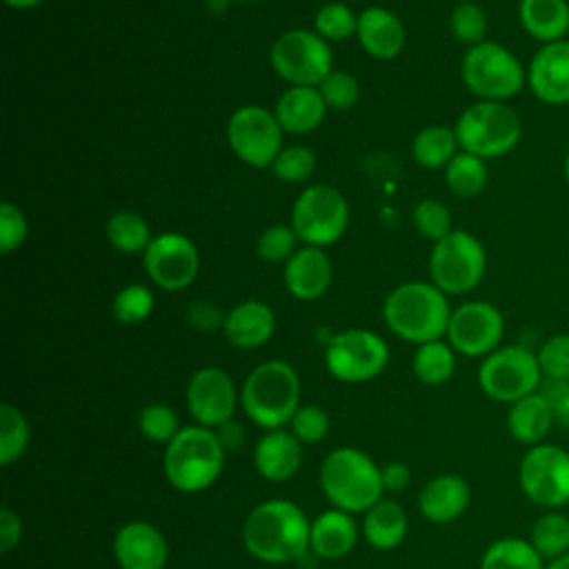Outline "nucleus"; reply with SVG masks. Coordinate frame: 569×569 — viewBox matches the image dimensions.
Masks as SVG:
<instances>
[{"label":"nucleus","mask_w":569,"mask_h":569,"mask_svg":"<svg viewBox=\"0 0 569 569\" xmlns=\"http://www.w3.org/2000/svg\"><path fill=\"white\" fill-rule=\"evenodd\" d=\"M311 522L291 500H264L242 522V545L260 562L284 565L309 551Z\"/></svg>","instance_id":"f257e3e1"},{"label":"nucleus","mask_w":569,"mask_h":569,"mask_svg":"<svg viewBox=\"0 0 569 569\" xmlns=\"http://www.w3.org/2000/svg\"><path fill=\"white\" fill-rule=\"evenodd\" d=\"M449 296L433 282H402L385 298L382 320L400 340L425 345L447 336L451 318Z\"/></svg>","instance_id":"f03ea898"},{"label":"nucleus","mask_w":569,"mask_h":569,"mask_svg":"<svg viewBox=\"0 0 569 569\" xmlns=\"http://www.w3.org/2000/svg\"><path fill=\"white\" fill-rule=\"evenodd\" d=\"M320 489L331 507L347 513L369 511L385 493L380 467L356 447H338L327 453L320 465Z\"/></svg>","instance_id":"7ed1b4c3"},{"label":"nucleus","mask_w":569,"mask_h":569,"mask_svg":"<svg viewBox=\"0 0 569 569\" xmlns=\"http://www.w3.org/2000/svg\"><path fill=\"white\" fill-rule=\"evenodd\" d=\"M244 416L271 431L289 425L300 407V376L284 360H264L249 371L240 387Z\"/></svg>","instance_id":"20e7f679"},{"label":"nucleus","mask_w":569,"mask_h":569,"mask_svg":"<svg viewBox=\"0 0 569 569\" xmlns=\"http://www.w3.org/2000/svg\"><path fill=\"white\" fill-rule=\"evenodd\" d=\"M227 451L213 429L191 425L182 427L164 447V476L182 493L209 489L222 473Z\"/></svg>","instance_id":"39448f33"},{"label":"nucleus","mask_w":569,"mask_h":569,"mask_svg":"<svg viewBox=\"0 0 569 569\" xmlns=\"http://www.w3.org/2000/svg\"><path fill=\"white\" fill-rule=\"evenodd\" d=\"M460 78L478 100L507 102L527 84V67L500 42L485 40L467 47L460 62Z\"/></svg>","instance_id":"423d86ee"},{"label":"nucleus","mask_w":569,"mask_h":569,"mask_svg":"<svg viewBox=\"0 0 569 569\" xmlns=\"http://www.w3.org/2000/svg\"><path fill=\"white\" fill-rule=\"evenodd\" d=\"M460 151L496 160L513 151L522 138L520 116L507 102L476 100L453 124Z\"/></svg>","instance_id":"0eeeda50"},{"label":"nucleus","mask_w":569,"mask_h":569,"mask_svg":"<svg viewBox=\"0 0 569 569\" xmlns=\"http://www.w3.org/2000/svg\"><path fill=\"white\" fill-rule=\"evenodd\" d=\"M487 273L485 244L465 229H453L433 242L429 253L431 282L447 296L473 291Z\"/></svg>","instance_id":"6e6552de"},{"label":"nucleus","mask_w":569,"mask_h":569,"mask_svg":"<svg viewBox=\"0 0 569 569\" xmlns=\"http://www.w3.org/2000/svg\"><path fill=\"white\" fill-rule=\"evenodd\" d=\"M269 62L289 87H320L333 71V51L313 29H289L273 40Z\"/></svg>","instance_id":"1a4fd4ad"},{"label":"nucleus","mask_w":569,"mask_h":569,"mask_svg":"<svg viewBox=\"0 0 569 569\" xmlns=\"http://www.w3.org/2000/svg\"><path fill=\"white\" fill-rule=\"evenodd\" d=\"M538 356L522 345H505L482 358L478 385L487 398L496 402H516L531 396L542 385Z\"/></svg>","instance_id":"9d476101"},{"label":"nucleus","mask_w":569,"mask_h":569,"mask_svg":"<svg viewBox=\"0 0 569 569\" xmlns=\"http://www.w3.org/2000/svg\"><path fill=\"white\" fill-rule=\"evenodd\" d=\"M291 227L302 244L327 249L349 227V202L329 184H311L298 193L291 207Z\"/></svg>","instance_id":"9b49d317"},{"label":"nucleus","mask_w":569,"mask_h":569,"mask_svg":"<svg viewBox=\"0 0 569 569\" xmlns=\"http://www.w3.org/2000/svg\"><path fill=\"white\" fill-rule=\"evenodd\" d=\"M227 144L233 156L256 169L273 164L282 151L284 131L273 109L260 104H242L227 120Z\"/></svg>","instance_id":"f8f14e48"},{"label":"nucleus","mask_w":569,"mask_h":569,"mask_svg":"<svg viewBox=\"0 0 569 569\" xmlns=\"http://www.w3.org/2000/svg\"><path fill=\"white\" fill-rule=\"evenodd\" d=\"M387 362L389 347L385 338L369 329L338 331L325 347V367L340 382H369L385 371Z\"/></svg>","instance_id":"ddd939ff"},{"label":"nucleus","mask_w":569,"mask_h":569,"mask_svg":"<svg viewBox=\"0 0 569 569\" xmlns=\"http://www.w3.org/2000/svg\"><path fill=\"white\" fill-rule=\"evenodd\" d=\"M518 480L525 496L545 509L569 502V453L556 445H533L525 451Z\"/></svg>","instance_id":"4468645a"},{"label":"nucleus","mask_w":569,"mask_h":569,"mask_svg":"<svg viewBox=\"0 0 569 569\" xmlns=\"http://www.w3.org/2000/svg\"><path fill=\"white\" fill-rule=\"evenodd\" d=\"M149 280L164 291H180L193 284L200 271V253L191 238L178 231H162L151 238L142 253Z\"/></svg>","instance_id":"2eb2a0df"},{"label":"nucleus","mask_w":569,"mask_h":569,"mask_svg":"<svg viewBox=\"0 0 569 569\" xmlns=\"http://www.w3.org/2000/svg\"><path fill=\"white\" fill-rule=\"evenodd\" d=\"M502 336V311L487 300H469L451 311L447 342L456 353L467 358H485L500 347Z\"/></svg>","instance_id":"dca6fc26"},{"label":"nucleus","mask_w":569,"mask_h":569,"mask_svg":"<svg viewBox=\"0 0 569 569\" xmlns=\"http://www.w3.org/2000/svg\"><path fill=\"white\" fill-rule=\"evenodd\" d=\"M184 402L196 425L216 429L231 420L240 405V389L220 367H200L187 382Z\"/></svg>","instance_id":"f3484780"},{"label":"nucleus","mask_w":569,"mask_h":569,"mask_svg":"<svg viewBox=\"0 0 569 569\" xmlns=\"http://www.w3.org/2000/svg\"><path fill=\"white\" fill-rule=\"evenodd\" d=\"M527 87L551 107L569 104V40L540 44L527 64Z\"/></svg>","instance_id":"a211bd4d"},{"label":"nucleus","mask_w":569,"mask_h":569,"mask_svg":"<svg viewBox=\"0 0 569 569\" xmlns=\"http://www.w3.org/2000/svg\"><path fill=\"white\" fill-rule=\"evenodd\" d=\"M113 558L120 569H162L169 547L156 525L131 520L113 536Z\"/></svg>","instance_id":"6ab92c4d"},{"label":"nucleus","mask_w":569,"mask_h":569,"mask_svg":"<svg viewBox=\"0 0 569 569\" xmlns=\"http://www.w3.org/2000/svg\"><path fill=\"white\" fill-rule=\"evenodd\" d=\"M333 267L322 247L302 244L298 251L284 262V287L287 291L302 302L318 300L331 287Z\"/></svg>","instance_id":"aec40b11"},{"label":"nucleus","mask_w":569,"mask_h":569,"mask_svg":"<svg viewBox=\"0 0 569 569\" xmlns=\"http://www.w3.org/2000/svg\"><path fill=\"white\" fill-rule=\"evenodd\" d=\"M358 44L376 60H393L407 44L402 20L385 7H367L358 13Z\"/></svg>","instance_id":"412c9836"},{"label":"nucleus","mask_w":569,"mask_h":569,"mask_svg":"<svg viewBox=\"0 0 569 569\" xmlns=\"http://www.w3.org/2000/svg\"><path fill=\"white\" fill-rule=\"evenodd\" d=\"M276 313L262 300H242L233 305L222 320V333L238 349H258L271 340Z\"/></svg>","instance_id":"4be33fe9"},{"label":"nucleus","mask_w":569,"mask_h":569,"mask_svg":"<svg viewBox=\"0 0 569 569\" xmlns=\"http://www.w3.org/2000/svg\"><path fill=\"white\" fill-rule=\"evenodd\" d=\"M471 502V489L458 473H440L431 478L418 493V509L422 518L436 525L453 522Z\"/></svg>","instance_id":"5701e85b"},{"label":"nucleus","mask_w":569,"mask_h":569,"mask_svg":"<svg viewBox=\"0 0 569 569\" xmlns=\"http://www.w3.org/2000/svg\"><path fill=\"white\" fill-rule=\"evenodd\" d=\"M256 471L269 482L293 478L302 465V442L284 429L267 431L253 447Z\"/></svg>","instance_id":"b1692460"},{"label":"nucleus","mask_w":569,"mask_h":569,"mask_svg":"<svg viewBox=\"0 0 569 569\" xmlns=\"http://www.w3.org/2000/svg\"><path fill=\"white\" fill-rule=\"evenodd\" d=\"M273 113L284 133L302 136L318 129L327 116V104L318 87H289L276 100Z\"/></svg>","instance_id":"393cba45"},{"label":"nucleus","mask_w":569,"mask_h":569,"mask_svg":"<svg viewBox=\"0 0 569 569\" xmlns=\"http://www.w3.org/2000/svg\"><path fill=\"white\" fill-rule=\"evenodd\" d=\"M356 542H358V525L353 520V513L331 507L311 522L309 549L318 558H325V560L345 558L349 551H353Z\"/></svg>","instance_id":"a878e982"},{"label":"nucleus","mask_w":569,"mask_h":569,"mask_svg":"<svg viewBox=\"0 0 569 569\" xmlns=\"http://www.w3.org/2000/svg\"><path fill=\"white\" fill-rule=\"evenodd\" d=\"M518 22L527 36L540 44L565 40L569 33V2L567 0H520Z\"/></svg>","instance_id":"bb28decb"},{"label":"nucleus","mask_w":569,"mask_h":569,"mask_svg":"<svg viewBox=\"0 0 569 569\" xmlns=\"http://www.w3.org/2000/svg\"><path fill=\"white\" fill-rule=\"evenodd\" d=\"M553 425H556L553 411L547 398L540 393V389L509 405L507 429L511 438L522 445H529V447L540 445Z\"/></svg>","instance_id":"cd10ccee"},{"label":"nucleus","mask_w":569,"mask_h":569,"mask_svg":"<svg viewBox=\"0 0 569 569\" xmlns=\"http://www.w3.org/2000/svg\"><path fill=\"white\" fill-rule=\"evenodd\" d=\"M409 529L407 513L398 500L382 498L362 518V536L365 540L380 551L396 549Z\"/></svg>","instance_id":"c85d7f7f"},{"label":"nucleus","mask_w":569,"mask_h":569,"mask_svg":"<svg viewBox=\"0 0 569 569\" xmlns=\"http://www.w3.org/2000/svg\"><path fill=\"white\" fill-rule=\"evenodd\" d=\"M460 151L453 127L429 124L422 127L411 140V156L425 169H440L451 162V158Z\"/></svg>","instance_id":"c756f323"},{"label":"nucleus","mask_w":569,"mask_h":569,"mask_svg":"<svg viewBox=\"0 0 569 569\" xmlns=\"http://www.w3.org/2000/svg\"><path fill=\"white\" fill-rule=\"evenodd\" d=\"M109 244L120 253H144L151 242V229L147 220L131 209L116 211L104 227Z\"/></svg>","instance_id":"7c9ffc66"},{"label":"nucleus","mask_w":569,"mask_h":569,"mask_svg":"<svg viewBox=\"0 0 569 569\" xmlns=\"http://www.w3.org/2000/svg\"><path fill=\"white\" fill-rule=\"evenodd\" d=\"M411 369L416 378L429 387H438L447 382L456 371V351L445 340H431L425 345H418Z\"/></svg>","instance_id":"2f4dec72"},{"label":"nucleus","mask_w":569,"mask_h":569,"mask_svg":"<svg viewBox=\"0 0 569 569\" xmlns=\"http://www.w3.org/2000/svg\"><path fill=\"white\" fill-rule=\"evenodd\" d=\"M480 569H545V560L525 538H500L491 542L482 558Z\"/></svg>","instance_id":"473e14b6"},{"label":"nucleus","mask_w":569,"mask_h":569,"mask_svg":"<svg viewBox=\"0 0 569 569\" xmlns=\"http://www.w3.org/2000/svg\"><path fill=\"white\" fill-rule=\"evenodd\" d=\"M487 180H489L487 160L467 151H458L451 158V162L445 167V182L449 191L458 198L478 196L487 187Z\"/></svg>","instance_id":"72a5a7b5"},{"label":"nucleus","mask_w":569,"mask_h":569,"mask_svg":"<svg viewBox=\"0 0 569 569\" xmlns=\"http://www.w3.org/2000/svg\"><path fill=\"white\" fill-rule=\"evenodd\" d=\"M529 542L547 562L569 553V518L549 509L531 525Z\"/></svg>","instance_id":"f704fd0d"},{"label":"nucleus","mask_w":569,"mask_h":569,"mask_svg":"<svg viewBox=\"0 0 569 569\" xmlns=\"http://www.w3.org/2000/svg\"><path fill=\"white\" fill-rule=\"evenodd\" d=\"M29 438H31V429H29V420L27 416L4 402L0 407V465H11L16 462L29 447Z\"/></svg>","instance_id":"c9c22d12"},{"label":"nucleus","mask_w":569,"mask_h":569,"mask_svg":"<svg viewBox=\"0 0 569 569\" xmlns=\"http://www.w3.org/2000/svg\"><path fill=\"white\" fill-rule=\"evenodd\" d=\"M153 307H156L153 291L140 282H131V284H124L122 289H118V293L113 296V302H111L113 318L120 325L144 322L151 316Z\"/></svg>","instance_id":"e433bc0d"},{"label":"nucleus","mask_w":569,"mask_h":569,"mask_svg":"<svg viewBox=\"0 0 569 569\" xmlns=\"http://www.w3.org/2000/svg\"><path fill=\"white\" fill-rule=\"evenodd\" d=\"M356 29H358V16L349 4L338 0L322 4L313 16V31L320 33L329 44L342 42L356 36Z\"/></svg>","instance_id":"4c0bfd02"},{"label":"nucleus","mask_w":569,"mask_h":569,"mask_svg":"<svg viewBox=\"0 0 569 569\" xmlns=\"http://www.w3.org/2000/svg\"><path fill=\"white\" fill-rule=\"evenodd\" d=\"M138 429L147 440L167 447L182 427L178 422V413L169 405L149 402L138 413Z\"/></svg>","instance_id":"58836bf2"},{"label":"nucleus","mask_w":569,"mask_h":569,"mask_svg":"<svg viewBox=\"0 0 569 569\" xmlns=\"http://www.w3.org/2000/svg\"><path fill=\"white\" fill-rule=\"evenodd\" d=\"M449 27L451 33L458 42L473 47L478 42L487 40V27H489V18L485 13V9L476 2H460L453 7L451 18H449Z\"/></svg>","instance_id":"ea45409f"},{"label":"nucleus","mask_w":569,"mask_h":569,"mask_svg":"<svg viewBox=\"0 0 569 569\" xmlns=\"http://www.w3.org/2000/svg\"><path fill=\"white\" fill-rule=\"evenodd\" d=\"M316 153L305 144H289L276 156L269 167L273 176L282 182H305L316 171Z\"/></svg>","instance_id":"a19ab883"},{"label":"nucleus","mask_w":569,"mask_h":569,"mask_svg":"<svg viewBox=\"0 0 569 569\" xmlns=\"http://www.w3.org/2000/svg\"><path fill=\"white\" fill-rule=\"evenodd\" d=\"M298 236L291 224H271L262 229L256 240V253L260 260L278 264L287 262L298 251Z\"/></svg>","instance_id":"79ce46f5"},{"label":"nucleus","mask_w":569,"mask_h":569,"mask_svg":"<svg viewBox=\"0 0 569 569\" xmlns=\"http://www.w3.org/2000/svg\"><path fill=\"white\" fill-rule=\"evenodd\" d=\"M411 220H413V227L416 231L431 240V242H438L442 240L447 233L453 231L451 227V211L445 207V202L436 200V198H425L420 200L416 207H413V213H411Z\"/></svg>","instance_id":"37998d69"},{"label":"nucleus","mask_w":569,"mask_h":569,"mask_svg":"<svg viewBox=\"0 0 569 569\" xmlns=\"http://www.w3.org/2000/svg\"><path fill=\"white\" fill-rule=\"evenodd\" d=\"M320 96L327 104V109H336V111H347L358 102L360 96V84L358 78L349 71L342 69H333L322 82H320Z\"/></svg>","instance_id":"c03bdc74"},{"label":"nucleus","mask_w":569,"mask_h":569,"mask_svg":"<svg viewBox=\"0 0 569 569\" xmlns=\"http://www.w3.org/2000/svg\"><path fill=\"white\" fill-rule=\"evenodd\" d=\"M329 416L318 405H300L296 413L289 420V431L302 442V445H316L327 438L329 433Z\"/></svg>","instance_id":"a18cd8bd"},{"label":"nucleus","mask_w":569,"mask_h":569,"mask_svg":"<svg viewBox=\"0 0 569 569\" xmlns=\"http://www.w3.org/2000/svg\"><path fill=\"white\" fill-rule=\"evenodd\" d=\"M545 378L569 380V333H556L536 351Z\"/></svg>","instance_id":"49530a36"},{"label":"nucleus","mask_w":569,"mask_h":569,"mask_svg":"<svg viewBox=\"0 0 569 569\" xmlns=\"http://www.w3.org/2000/svg\"><path fill=\"white\" fill-rule=\"evenodd\" d=\"M29 238V222L22 209L13 202L0 204V253H11L20 249Z\"/></svg>","instance_id":"de8ad7c7"},{"label":"nucleus","mask_w":569,"mask_h":569,"mask_svg":"<svg viewBox=\"0 0 569 569\" xmlns=\"http://www.w3.org/2000/svg\"><path fill=\"white\" fill-rule=\"evenodd\" d=\"M540 393L547 398L556 425L569 429V380L545 378L540 385Z\"/></svg>","instance_id":"09e8293b"},{"label":"nucleus","mask_w":569,"mask_h":569,"mask_svg":"<svg viewBox=\"0 0 569 569\" xmlns=\"http://www.w3.org/2000/svg\"><path fill=\"white\" fill-rule=\"evenodd\" d=\"M187 320L193 329H200V331H211L216 327L222 329V320H224V313H220L218 307H213L211 302H204V300H198V302H191L189 309H187Z\"/></svg>","instance_id":"8fccbe9b"},{"label":"nucleus","mask_w":569,"mask_h":569,"mask_svg":"<svg viewBox=\"0 0 569 569\" xmlns=\"http://www.w3.org/2000/svg\"><path fill=\"white\" fill-rule=\"evenodd\" d=\"M22 538V520L11 507L0 509V551L9 553Z\"/></svg>","instance_id":"3c124183"},{"label":"nucleus","mask_w":569,"mask_h":569,"mask_svg":"<svg viewBox=\"0 0 569 569\" xmlns=\"http://www.w3.org/2000/svg\"><path fill=\"white\" fill-rule=\"evenodd\" d=\"M380 476H382L385 491L400 493L402 489H407V485L411 480V469L405 462L393 460V462H387L385 467H380Z\"/></svg>","instance_id":"603ef678"},{"label":"nucleus","mask_w":569,"mask_h":569,"mask_svg":"<svg viewBox=\"0 0 569 569\" xmlns=\"http://www.w3.org/2000/svg\"><path fill=\"white\" fill-rule=\"evenodd\" d=\"M213 431H216V436H218V440H220L224 451H238L244 445V427L236 418L222 422Z\"/></svg>","instance_id":"864d4df0"},{"label":"nucleus","mask_w":569,"mask_h":569,"mask_svg":"<svg viewBox=\"0 0 569 569\" xmlns=\"http://www.w3.org/2000/svg\"><path fill=\"white\" fill-rule=\"evenodd\" d=\"M9 7H13V9H33V7H38V4H42L44 0H4Z\"/></svg>","instance_id":"5fc2aeb1"},{"label":"nucleus","mask_w":569,"mask_h":569,"mask_svg":"<svg viewBox=\"0 0 569 569\" xmlns=\"http://www.w3.org/2000/svg\"><path fill=\"white\" fill-rule=\"evenodd\" d=\"M545 569H569V553H565V556L551 560Z\"/></svg>","instance_id":"6e6d98bb"},{"label":"nucleus","mask_w":569,"mask_h":569,"mask_svg":"<svg viewBox=\"0 0 569 569\" xmlns=\"http://www.w3.org/2000/svg\"><path fill=\"white\" fill-rule=\"evenodd\" d=\"M562 171H565V180H567V184H569V151H567V156H565V164H562Z\"/></svg>","instance_id":"4d7b16f0"},{"label":"nucleus","mask_w":569,"mask_h":569,"mask_svg":"<svg viewBox=\"0 0 569 569\" xmlns=\"http://www.w3.org/2000/svg\"><path fill=\"white\" fill-rule=\"evenodd\" d=\"M231 2H258V0H231Z\"/></svg>","instance_id":"13d9d810"}]
</instances>
